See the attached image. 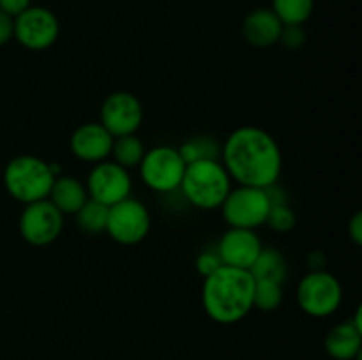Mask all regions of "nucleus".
<instances>
[{
	"label": "nucleus",
	"mask_w": 362,
	"mask_h": 360,
	"mask_svg": "<svg viewBox=\"0 0 362 360\" xmlns=\"http://www.w3.org/2000/svg\"><path fill=\"white\" fill-rule=\"evenodd\" d=\"M221 157L230 179L239 186L265 187L279 180L283 169L278 141L255 126H244L230 133L221 148Z\"/></svg>",
	"instance_id": "obj_1"
},
{
	"label": "nucleus",
	"mask_w": 362,
	"mask_h": 360,
	"mask_svg": "<svg viewBox=\"0 0 362 360\" xmlns=\"http://www.w3.org/2000/svg\"><path fill=\"white\" fill-rule=\"evenodd\" d=\"M255 279L250 270L226 267L205 277L202 288V304L212 321L233 325L246 318L253 309Z\"/></svg>",
	"instance_id": "obj_2"
},
{
	"label": "nucleus",
	"mask_w": 362,
	"mask_h": 360,
	"mask_svg": "<svg viewBox=\"0 0 362 360\" xmlns=\"http://www.w3.org/2000/svg\"><path fill=\"white\" fill-rule=\"evenodd\" d=\"M179 189L193 207L214 210L232 191V179L218 159H207L186 164Z\"/></svg>",
	"instance_id": "obj_3"
},
{
	"label": "nucleus",
	"mask_w": 362,
	"mask_h": 360,
	"mask_svg": "<svg viewBox=\"0 0 362 360\" xmlns=\"http://www.w3.org/2000/svg\"><path fill=\"white\" fill-rule=\"evenodd\" d=\"M55 176L49 169V162L35 155H18L7 162L4 169V186L20 203H34L49 196Z\"/></svg>",
	"instance_id": "obj_4"
},
{
	"label": "nucleus",
	"mask_w": 362,
	"mask_h": 360,
	"mask_svg": "<svg viewBox=\"0 0 362 360\" xmlns=\"http://www.w3.org/2000/svg\"><path fill=\"white\" fill-rule=\"evenodd\" d=\"M343 288L336 275L325 270L310 272L297 284V302L306 314L327 318L339 309Z\"/></svg>",
	"instance_id": "obj_5"
},
{
	"label": "nucleus",
	"mask_w": 362,
	"mask_h": 360,
	"mask_svg": "<svg viewBox=\"0 0 362 360\" xmlns=\"http://www.w3.org/2000/svg\"><path fill=\"white\" fill-rule=\"evenodd\" d=\"M223 219L230 228L257 229L267 221L271 210L265 189L250 186H237L228 193L221 203Z\"/></svg>",
	"instance_id": "obj_6"
},
{
	"label": "nucleus",
	"mask_w": 362,
	"mask_h": 360,
	"mask_svg": "<svg viewBox=\"0 0 362 360\" xmlns=\"http://www.w3.org/2000/svg\"><path fill=\"white\" fill-rule=\"evenodd\" d=\"M140 176L148 189L156 193H173L180 187L186 162L173 147H154L145 150L140 162Z\"/></svg>",
	"instance_id": "obj_7"
},
{
	"label": "nucleus",
	"mask_w": 362,
	"mask_h": 360,
	"mask_svg": "<svg viewBox=\"0 0 362 360\" xmlns=\"http://www.w3.org/2000/svg\"><path fill=\"white\" fill-rule=\"evenodd\" d=\"M106 233L120 246H136L151 232V214L141 201L126 198L108 210Z\"/></svg>",
	"instance_id": "obj_8"
},
{
	"label": "nucleus",
	"mask_w": 362,
	"mask_h": 360,
	"mask_svg": "<svg viewBox=\"0 0 362 360\" xmlns=\"http://www.w3.org/2000/svg\"><path fill=\"white\" fill-rule=\"evenodd\" d=\"M20 235L30 246L45 247L55 242L64 228V214L46 198L25 205L20 215Z\"/></svg>",
	"instance_id": "obj_9"
},
{
	"label": "nucleus",
	"mask_w": 362,
	"mask_h": 360,
	"mask_svg": "<svg viewBox=\"0 0 362 360\" xmlns=\"http://www.w3.org/2000/svg\"><path fill=\"white\" fill-rule=\"evenodd\" d=\"M59 20L46 7H28L27 11L14 18L13 37L23 48L41 52L55 44L59 39Z\"/></svg>",
	"instance_id": "obj_10"
},
{
	"label": "nucleus",
	"mask_w": 362,
	"mask_h": 360,
	"mask_svg": "<svg viewBox=\"0 0 362 360\" xmlns=\"http://www.w3.org/2000/svg\"><path fill=\"white\" fill-rule=\"evenodd\" d=\"M85 187L90 200L113 207L129 198L133 184L126 168L113 161H103L90 169Z\"/></svg>",
	"instance_id": "obj_11"
},
{
	"label": "nucleus",
	"mask_w": 362,
	"mask_h": 360,
	"mask_svg": "<svg viewBox=\"0 0 362 360\" xmlns=\"http://www.w3.org/2000/svg\"><path fill=\"white\" fill-rule=\"evenodd\" d=\"M144 120V108L131 92H113L101 106V124L113 138L136 134Z\"/></svg>",
	"instance_id": "obj_12"
},
{
	"label": "nucleus",
	"mask_w": 362,
	"mask_h": 360,
	"mask_svg": "<svg viewBox=\"0 0 362 360\" xmlns=\"http://www.w3.org/2000/svg\"><path fill=\"white\" fill-rule=\"evenodd\" d=\"M262 249L264 247L255 229L230 228L218 244L221 263L240 270H250Z\"/></svg>",
	"instance_id": "obj_13"
},
{
	"label": "nucleus",
	"mask_w": 362,
	"mask_h": 360,
	"mask_svg": "<svg viewBox=\"0 0 362 360\" xmlns=\"http://www.w3.org/2000/svg\"><path fill=\"white\" fill-rule=\"evenodd\" d=\"M69 147L76 159L98 164L112 155L113 136L99 122H87L74 131Z\"/></svg>",
	"instance_id": "obj_14"
},
{
	"label": "nucleus",
	"mask_w": 362,
	"mask_h": 360,
	"mask_svg": "<svg viewBox=\"0 0 362 360\" xmlns=\"http://www.w3.org/2000/svg\"><path fill=\"white\" fill-rule=\"evenodd\" d=\"M283 23L272 9H255L244 18L243 35L257 48H269L279 42Z\"/></svg>",
	"instance_id": "obj_15"
},
{
	"label": "nucleus",
	"mask_w": 362,
	"mask_h": 360,
	"mask_svg": "<svg viewBox=\"0 0 362 360\" xmlns=\"http://www.w3.org/2000/svg\"><path fill=\"white\" fill-rule=\"evenodd\" d=\"M325 352L332 360H357L362 352V332L350 320L336 325L325 337Z\"/></svg>",
	"instance_id": "obj_16"
},
{
	"label": "nucleus",
	"mask_w": 362,
	"mask_h": 360,
	"mask_svg": "<svg viewBox=\"0 0 362 360\" xmlns=\"http://www.w3.org/2000/svg\"><path fill=\"white\" fill-rule=\"evenodd\" d=\"M48 200L64 215H74L88 200L87 187L74 176H57L49 191Z\"/></svg>",
	"instance_id": "obj_17"
},
{
	"label": "nucleus",
	"mask_w": 362,
	"mask_h": 360,
	"mask_svg": "<svg viewBox=\"0 0 362 360\" xmlns=\"http://www.w3.org/2000/svg\"><path fill=\"white\" fill-rule=\"evenodd\" d=\"M250 274L255 281H274L283 284L286 277V260L278 249H262L255 263L251 265Z\"/></svg>",
	"instance_id": "obj_18"
},
{
	"label": "nucleus",
	"mask_w": 362,
	"mask_h": 360,
	"mask_svg": "<svg viewBox=\"0 0 362 360\" xmlns=\"http://www.w3.org/2000/svg\"><path fill=\"white\" fill-rule=\"evenodd\" d=\"M113 162L126 168L129 172L131 168H138L145 155V147L136 134H127V136L113 138L112 147Z\"/></svg>",
	"instance_id": "obj_19"
},
{
	"label": "nucleus",
	"mask_w": 362,
	"mask_h": 360,
	"mask_svg": "<svg viewBox=\"0 0 362 360\" xmlns=\"http://www.w3.org/2000/svg\"><path fill=\"white\" fill-rule=\"evenodd\" d=\"M271 9L283 25H304L313 14L315 0H272Z\"/></svg>",
	"instance_id": "obj_20"
},
{
	"label": "nucleus",
	"mask_w": 362,
	"mask_h": 360,
	"mask_svg": "<svg viewBox=\"0 0 362 360\" xmlns=\"http://www.w3.org/2000/svg\"><path fill=\"white\" fill-rule=\"evenodd\" d=\"M110 207L94 201L88 198L83 207L76 212V224L87 235H98L106 229V221H108Z\"/></svg>",
	"instance_id": "obj_21"
},
{
	"label": "nucleus",
	"mask_w": 362,
	"mask_h": 360,
	"mask_svg": "<svg viewBox=\"0 0 362 360\" xmlns=\"http://www.w3.org/2000/svg\"><path fill=\"white\" fill-rule=\"evenodd\" d=\"M177 150H179L180 157L184 159L186 164H191V162L197 161H207V159H218L219 154H221L218 143L209 136L189 138Z\"/></svg>",
	"instance_id": "obj_22"
},
{
	"label": "nucleus",
	"mask_w": 362,
	"mask_h": 360,
	"mask_svg": "<svg viewBox=\"0 0 362 360\" xmlns=\"http://www.w3.org/2000/svg\"><path fill=\"white\" fill-rule=\"evenodd\" d=\"M283 284L274 281H255L253 307L271 313L276 311L283 302Z\"/></svg>",
	"instance_id": "obj_23"
},
{
	"label": "nucleus",
	"mask_w": 362,
	"mask_h": 360,
	"mask_svg": "<svg viewBox=\"0 0 362 360\" xmlns=\"http://www.w3.org/2000/svg\"><path fill=\"white\" fill-rule=\"evenodd\" d=\"M265 224H267L269 228L274 229V232H290V229L296 226V214H293L292 208L288 207V203L276 205V207H271V210H269Z\"/></svg>",
	"instance_id": "obj_24"
},
{
	"label": "nucleus",
	"mask_w": 362,
	"mask_h": 360,
	"mask_svg": "<svg viewBox=\"0 0 362 360\" xmlns=\"http://www.w3.org/2000/svg\"><path fill=\"white\" fill-rule=\"evenodd\" d=\"M279 42L292 52L303 48L304 42H306V32H304L303 25H283Z\"/></svg>",
	"instance_id": "obj_25"
},
{
	"label": "nucleus",
	"mask_w": 362,
	"mask_h": 360,
	"mask_svg": "<svg viewBox=\"0 0 362 360\" xmlns=\"http://www.w3.org/2000/svg\"><path fill=\"white\" fill-rule=\"evenodd\" d=\"M221 267H223V263H221V258H219L218 251H216V253H212V251H204L202 254H198L197 270L204 279L214 274V272Z\"/></svg>",
	"instance_id": "obj_26"
},
{
	"label": "nucleus",
	"mask_w": 362,
	"mask_h": 360,
	"mask_svg": "<svg viewBox=\"0 0 362 360\" xmlns=\"http://www.w3.org/2000/svg\"><path fill=\"white\" fill-rule=\"evenodd\" d=\"M30 7V0H0V11L14 20Z\"/></svg>",
	"instance_id": "obj_27"
},
{
	"label": "nucleus",
	"mask_w": 362,
	"mask_h": 360,
	"mask_svg": "<svg viewBox=\"0 0 362 360\" xmlns=\"http://www.w3.org/2000/svg\"><path fill=\"white\" fill-rule=\"evenodd\" d=\"M13 34H14V20L0 11V46L7 44V42L13 39Z\"/></svg>",
	"instance_id": "obj_28"
},
{
	"label": "nucleus",
	"mask_w": 362,
	"mask_h": 360,
	"mask_svg": "<svg viewBox=\"0 0 362 360\" xmlns=\"http://www.w3.org/2000/svg\"><path fill=\"white\" fill-rule=\"evenodd\" d=\"M349 235H350V239L354 240V244H356V246H361L362 244V214L361 212H357V214L350 219Z\"/></svg>",
	"instance_id": "obj_29"
},
{
	"label": "nucleus",
	"mask_w": 362,
	"mask_h": 360,
	"mask_svg": "<svg viewBox=\"0 0 362 360\" xmlns=\"http://www.w3.org/2000/svg\"><path fill=\"white\" fill-rule=\"evenodd\" d=\"M308 263H310L311 272H317L324 270L327 260H325V254L322 253V251H313V253H310V256H308Z\"/></svg>",
	"instance_id": "obj_30"
}]
</instances>
